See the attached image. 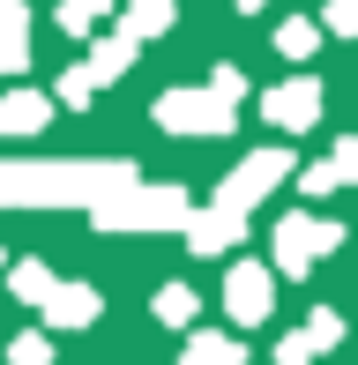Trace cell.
I'll use <instances>...</instances> for the list:
<instances>
[{"mask_svg": "<svg viewBox=\"0 0 358 365\" xmlns=\"http://www.w3.org/2000/svg\"><path fill=\"white\" fill-rule=\"evenodd\" d=\"M224 313H232L239 328H262L276 313V276L262 261H232V269H224Z\"/></svg>", "mask_w": 358, "mask_h": 365, "instance_id": "cell-6", "label": "cell"}, {"mask_svg": "<svg viewBox=\"0 0 358 365\" xmlns=\"http://www.w3.org/2000/svg\"><path fill=\"white\" fill-rule=\"evenodd\" d=\"M276 365H314V351H306L299 336H284V343H276Z\"/></svg>", "mask_w": 358, "mask_h": 365, "instance_id": "cell-25", "label": "cell"}, {"mask_svg": "<svg viewBox=\"0 0 358 365\" xmlns=\"http://www.w3.org/2000/svg\"><path fill=\"white\" fill-rule=\"evenodd\" d=\"M194 306H202V298H194L187 284H165V291L150 298V313H157L165 328H187V321H194Z\"/></svg>", "mask_w": 358, "mask_h": 365, "instance_id": "cell-19", "label": "cell"}, {"mask_svg": "<svg viewBox=\"0 0 358 365\" xmlns=\"http://www.w3.org/2000/svg\"><path fill=\"white\" fill-rule=\"evenodd\" d=\"M276 53L299 68V60H314L321 53V23H306V15H291V23H276Z\"/></svg>", "mask_w": 358, "mask_h": 365, "instance_id": "cell-16", "label": "cell"}, {"mask_svg": "<svg viewBox=\"0 0 358 365\" xmlns=\"http://www.w3.org/2000/svg\"><path fill=\"white\" fill-rule=\"evenodd\" d=\"M284 179H291V149H254V157H239L232 172H224V187H217L209 209H224V217H254Z\"/></svg>", "mask_w": 358, "mask_h": 365, "instance_id": "cell-4", "label": "cell"}, {"mask_svg": "<svg viewBox=\"0 0 358 365\" xmlns=\"http://www.w3.org/2000/svg\"><path fill=\"white\" fill-rule=\"evenodd\" d=\"M209 90H217L224 105H239V97H247V75H239V68H217V75H209Z\"/></svg>", "mask_w": 358, "mask_h": 365, "instance_id": "cell-24", "label": "cell"}, {"mask_svg": "<svg viewBox=\"0 0 358 365\" xmlns=\"http://www.w3.org/2000/svg\"><path fill=\"white\" fill-rule=\"evenodd\" d=\"M135 172L142 164H127V157H105V164H90V157H68V164H0V202L8 209H97L120 187H135Z\"/></svg>", "mask_w": 358, "mask_h": 365, "instance_id": "cell-1", "label": "cell"}, {"mask_svg": "<svg viewBox=\"0 0 358 365\" xmlns=\"http://www.w3.org/2000/svg\"><path fill=\"white\" fill-rule=\"evenodd\" d=\"M90 97H97V82H90L83 68H68V75H60V82H53V112H60V105H68V112H83V105H90Z\"/></svg>", "mask_w": 358, "mask_h": 365, "instance_id": "cell-22", "label": "cell"}, {"mask_svg": "<svg viewBox=\"0 0 358 365\" xmlns=\"http://www.w3.org/2000/svg\"><path fill=\"white\" fill-rule=\"evenodd\" d=\"M30 68V8L23 0H0V75Z\"/></svg>", "mask_w": 358, "mask_h": 365, "instance_id": "cell-13", "label": "cell"}, {"mask_svg": "<svg viewBox=\"0 0 358 365\" xmlns=\"http://www.w3.org/2000/svg\"><path fill=\"white\" fill-rule=\"evenodd\" d=\"M187 246L194 254H232L239 246V231H247V217H224V209H187Z\"/></svg>", "mask_w": 358, "mask_h": 365, "instance_id": "cell-9", "label": "cell"}, {"mask_svg": "<svg viewBox=\"0 0 358 365\" xmlns=\"http://www.w3.org/2000/svg\"><path fill=\"white\" fill-rule=\"evenodd\" d=\"M8 298L45 306V298H53V269H45V261H15V269H8Z\"/></svg>", "mask_w": 358, "mask_h": 365, "instance_id": "cell-17", "label": "cell"}, {"mask_svg": "<svg viewBox=\"0 0 358 365\" xmlns=\"http://www.w3.org/2000/svg\"><path fill=\"white\" fill-rule=\"evenodd\" d=\"M135 60H142V45L127 38V30H112V38H97V45H90V60H83V75L97 82V90H105V82H120L127 68H135Z\"/></svg>", "mask_w": 358, "mask_h": 365, "instance_id": "cell-12", "label": "cell"}, {"mask_svg": "<svg viewBox=\"0 0 358 365\" xmlns=\"http://www.w3.org/2000/svg\"><path fill=\"white\" fill-rule=\"evenodd\" d=\"M120 0H60V38H90Z\"/></svg>", "mask_w": 358, "mask_h": 365, "instance_id": "cell-18", "label": "cell"}, {"mask_svg": "<svg viewBox=\"0 0 358 365\" xmlns=\"http://www.w3.org/2000/svg\"><path fill=\"white\" fill-rule=\"evenodd\" d=\"M232 8H239V15H262V8H269V0H232Z\"/></svg>", "mask_w": 358, "mask_h": 365, "instance_id": "cell-26", "label": "cell"}, {"mask_svg": "<svg viewBox=\"0 0 358 365\" xmlns=\"http://www.w3.org/2000/svg\"><path fill=\"white\" fill-rule=\"evenodd\" d=\"M97 313H105V291L97 284H53V298H45V321L53 328H90Z\"/></svg>", "mask_w": 358, "mask_h": 365, "instance_id": "cell-11", "label": "cell"}, {"mask_svg": "<svg viewBox=\"0 0 358 365\" xmlns=\"http://www.w3.org/2000/svg\"><path fill=\"white\" fill-rule=\"evenodd\" d=\"M53 127V97L45 90H8L0 97V135L8 142H30V135H45Z\"/></svg>", "mask_w": 358, "mask_h": 365, "instance_id": "cell-8", "label": "cell"}, {"mask_svg": "<svg viewBox=\"0 0 358 365\" xmlns=\"http://www.w3.org/2000/svg\"><path fill=\"white\" fill-rule=\"evenodd\" d=\"M351 179H358V142L351 135L336 142L321 164H299V194H336V187H351Z\"/></svg>", "mask_w": 358, "mask_h": 365, "instance_id": "cell-10", "label": "cell"}, {"mask_svg": "<svg viewBox=\"0 0 358 365\" xmlns=\"http://www.w3.org/2000/svg\"><path fill=\"white\" fill-rule=\"evenodd\" d=\"M157 127L165 135H232L239 127V105H224L217 90H165L157 97Z\"/></svg>", "mask_w": 358, "mask_h": 365, "instance_id": "cell-5", "label": "cell"}, {"mask_svg": "<svg viewBox=\"0 0 358 365\" xmlns=\"http://www.w3.org/2000/svg\"><path fill=\"white\" fill-rule=\"evenodd\" d=\"M172 15H179V0H127V23H120V30L142 45V38H165Z\"/></svg>", "mask_w": 358, "mask_h": 365, "instance_id": "cell-15", "label": "cell"}, {"mask_svg": "<svg viewBox=\"0 0 358 365\" xmlns=\"http://www.w3.org/2000/svg\"><path fill=\"white\" fill-rule=\"evenodd\" d=\"M269 246H276V269L269 276H314V261L344 246V224H336V217H314V209H284L276 231H269Z\"/></svg>", "mask_w": 358, "mask_h": 365, "instance_id": "cell-3", "label": "cell"}, {"mask_svg": "<svg viewBox=\"0 0 358 365\" xmlns=\"http://www.w3.org/2000/svg\"><path fill=\"white\" fill-rule=\"evenodd\" d=\"M179 365H247V351H239V336H224V328H194Z\"/></svg>", "mask_w": 358, "mask_h": 365, "instance_id": "cell-14", "label": "cell"}, {"mask_svg": "<svg viewBox=\"0 0 358 365\" xmlns=\"http://www.w3.org/2000/svg\"><path fill=\"white\" fill-rule=\"evenodd\" d=\"M8 365H53V336H45V328H23V336L8 343Z\"/></svg>", "mask_w": 358, "mask_h": 365, "instance_id": "cell-21", "label": "cell"}, {"mask_svg": "<svg viewBox=\"0 0 358 365\" xmlns=\"http://www.w3.org/2000/svg\"><path fill=\"white\" fill-rule=\"evenodd\" d=\"M299 343H306V351H336V343H344V313H329V306H321V313H306V328H299Z\"/></svg>", "mask_w": 358, "mask_h": 365, "instance_id": "cell-20", "label": "cell"}, {"mask_svg": "<svg viewBox=\"0 0 358 365\" xmlns=\"http://www.w3.org/2000/svg\"><path fill=\"white\" fill-rule=\"evenodd\" d=\"M187 187H120L112 202H97L90 217H97V231H179L187 224Z\"/></svg>", "mask_w": 358, "mask_h": 365, "instance_id": "cell-2", "label": "cell"}, {"mask_svg": "<svg viewBox=\"0 0 358 365\" xmlns=\"http://www.w3.org/2000/svg\"><path fill=\"white\" fill-rule=\"evenodd\" d=\"M358 30V0H329V15H321V38H351Z\"/></svg>", "mask_w": 358, "mask_h": 365, "instance_id": "cell-23", "label": "cell"}, {"mask_svg": "<svg viewBox=\"0 0 358 365\" xmlns=\"http://www.w3.org/2000/svg\"><path fill=\"white\" fill-rule=\"evenodd\" d=\"M321 82L314 75H299V82H276V90H262V120L276 127V135H306V127L321 120Z\"/></svg>", "mask_w": 358, "mask_h": 365, "instance_id": "cell-7", "label": "cell"}]
</instances>
